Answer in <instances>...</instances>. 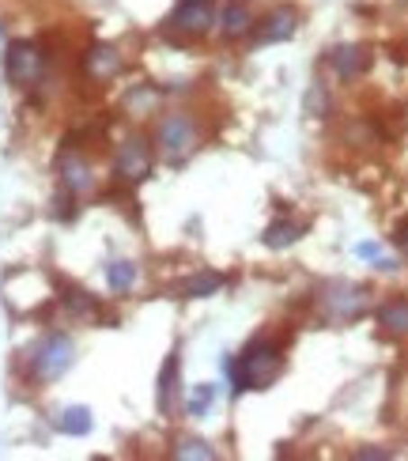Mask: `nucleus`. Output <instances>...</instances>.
Listing matches in <instances>:
<instances>
[{
	"label": "nucleus",
	"instance_id": "obj_21",
	"mask_svg": "<svg viewBox=\"0 0 408 461\" xmlns=\"http://www.w3.org/2000/svg\"><path fill=\"white\" fill-rule=\"evenodd\" d=\"M212 401H216V386H197V390H193V397H189V405H186V416H193V420L208 416Z\"/></svg>",
	"mask_w": 408,
	"mask_h": 461
},
{
	"label": "nucleus",
	"instance_id": "obj_5",
	"mask_svg": "<svg viewBox=\"0 0 408 461\" xmlns=\"http://www.w3.org/2000/svg\"><path fill=\"white\" fill-rule=\"evenodd\" d=\"M322 306L329 318L337 321H356L367 314V306H371V295H367V287L359 284H348V280H333L322 287Z\"/></svg>",
	"mask_w": 408,
	"mask_h": 461
},
{
	"label": "nucleus",
	"instance_id": "obj_22",
	"mask_svg": "<svg viewBox=\"0 0 408 461\" xmlns=\"http://www.w3.org/2000/svg\"><path fill=\"white\" fill-rule=\"evenodd\" d=\"M155 103H159V91H151V87H141V91H132L129 99H125V106H129V110H136V106H141V113H144V110H151Z\"/></svg>",
	"mask_w": 408,
	"mask_h": 461
},
{
	"label": "nucleus",
	"instance_id": "obj_2",
	"mask_svg": "<svg viewBox=\"0 0 408 461\" xmlns=\"http://www.w3.org/2000/svg\"><path fill=\"white\" fill-rule=\"evenodd\" d=\"M197 144H201V129L189 113H167L159 129H155V148H159L167 163H186L197 151Z\"/></svg>",
	"mask_w": 408,
	"mask_h": 461
},
{
	"label": "nucleus",
	"instance_id": "obj_23",
	"mask_svg": "<svg viewBox=\"0 0 408 461\" xmlns=\"http://www.w3.org/2000/svg\"><path fill=\"white\" fill-rule=\"evenodd\" d=\"M352 457H356V461H385V457H394V454L382 450V447H359Z\"/></svg>",
	"mask_w": 408,
	"mask_h": 461
},
{
	"label": "nucleus",
	"instance_id": "obj_14",
	"mask_svg": "<svg viewBox=\"0 0 408 461\" xmlns=\"http://www.w3.org/2000/svg\"><path fill=\"white\" fill-rule=\"evenodd\" d=\"M223 284L227 280L220 273H193L178 284V292H182V299H208V295H216Z\"/></svg>",
	"mask_w": 408,
	"mask_h": 461
},
{
	"label": "nucleus",
	"instance_id": "obj_15",
	"mask_svg": "<svg viewBox=\"0 0 408 461\" xmlns=\"http://www.w3.org/2000/svg\"><path fill=\"white\" fill-rule=\"evenodd\" d=\"M174 401H178V352H170V359L163 363V375H159V412L170 416Z\"/></svg>",
	"mask_w": 408,
	"mask_h": 461
},
{
	"label": "nucleus",
	"instance_id": "obj_8",
	"mask_svg": "<svg viewBox=\"0 0 408 461\" xmlns=\"http://www.w3.org/2000/svg\"><path fill=\"white\" fill-rule=\"evenodd\" d=\"M57 170H61V185H65V194L80 197V194H91V189H95L91 163H87L84 156H76V151H61V159H57Z\"/></svg>",
	"mask_w": 408,
	"mask_h": 461
},
{
	"label": "nucleus",
	"instance_id": "obj_4",
	"mask_svg": "<svg viewBox=\"0 0 408 461\" xmlns=\"http://www.w3.org/2000/svg\"><path fill=\"white\" fill-rule=\"evenodd\" d=\"M42 72H46V53L38 50L34 42H27V38L8 42V50H5V76H8V84L34 87L38 80H42Z\"/></svg>",
	"mask_w": 408,
	"mask_h": 461
},
{
	"label": "nucleus",
	"instance_id": "obj_10",
	"mask_svg": "<svg viewBox=\"0 0 408 461\" xmlns=\"http://www.w3.org/2000/svg\"><path fill=\"white\" fill-rule=\"evenodd\" d=\"M329 65H333V72L340 76V80H356V76H363L367 68H371V53H367L363 46H337L333 53H329Z\"/></svg>",
	"mask_w": 408,
	"mask_h": 461
},
{
	"label": "nucleus",
	"instance_id": "obj_12",
	"mask_svg": "<svg viewBox=\"0 0 408 461\" xmlns=\"http://www.w3.org/2000/svg\"><path fill=\"white\" fill-rule=\"evenodd\" d=\"M84 68H87V76L91 80H113V76L122 72V53L113 50V46H91L87 53H84Z\"/></svg>",
	"mask_w": 408,
	"mask_h": 461
},
{
	"label": "nucleus",
	"instance_id": "obj_9",
	"mask_svg": "<svg viewBox=\"0 0 408 461\" xmlns=\"http://www.w3.org/2000/svg\"><path fill=\"white\" fill-rule=\"evenodd\" d=\"M299 31V12L295 8H272L265 19H261V27H258V42L272 46V42H287L291 34Z\"/></svg>",
	"mask_w": 408,
	"mask_h": 461
},
{
	"label": "nucleus",
	"instance_id": "obj_16",
	"mask_svg": "<svg viewBox=\"0 0 408 461\" xmlns=\"http://www.w3.org/2000/svg\"><path fill=\"white\" fill-rule=\"evenodd\" d=\"M299 235H303V227H299V223H291V220H272V223L265 227L261 242H265L268 249H287V246H295V242H299Z\"/></svg>",
	"mask_w": 408,
	"mask_h": 461
},
{
	"label": "nucleus",
	"instance_id": "obj_7",
	"mask_svg": "<svg viewBox=\"0 0 408 461\" xmlns=\"http://www.w3.org/2000/svg\"><path fill=\"white\" fill-rule=\"evenodd\" d=\"M212 27H216L212 0H178L170 12V31H178L186 38H204Z\"/></svg>",
	"mask_w": 408,
	"mask_h": 461
},
{
	"label": "nucleus",
	"instance_id": "obj_13",
	"mask_svg": "<svg viewBox=\"0 0 408 461\" xmlns=\"http://www.w3.org/2000/svg\"><path fill=\"white\" fill-rule=\"evenodd\" d=\"M378 325L390 337H408V303L404 299H390L378 306Z\"/></svg>",
	"mask_w": 408,
	"mask_h": 461
},
{
	"label": "nucleus",
	"instance_id": "obj_18",
	"mask_svg": "<svg viewBox=\"0 0 408 461\" xmlns=\"http://www.w3.org/2000/svg\"><path fill=\"white\" fill-rule=\"evenodd\" d=\"M170 457H178V461H212L216 450H212L204 438H178L174 450H170Z\"/></svg>",
	"mask_w": 408,
	"mask_h": 461
},
{
	"label": "nucleus",
	"instance_id": "obj_6",
	"mask_svg": "<svg viewBox=\"0 0 408 461\" xmlns=\"http://www.w3.org/2000/svg\"><path fill=\"white\" fill-rule=\"evenodd\" d=\"M113 175L122 182H144L151 175V144L144 137H125L113 151Z\"/></svg>",
	"mask_w": 408,
	"mask_h": 461
},
{
	"label": "nucleus",
	"instance_id": "obj_3",
	"mask_svg": "<svg viewBox=\"0 0 408 461\" xmlns=\"http://www.w3.org/2000/svg\"><path fill=\"white\" fill-rule=\"evenodd\" d=\"M76 363V344L65 333H50L31 348V375L38 382H57Z\"/></svg>",
	"mask_w": 408,
	"mask_h": 461
},
{
	"label": "nucleus",
	"instance_id": "obj_1",
	"mask_svg": "<svg viewBox=\"0 0 408 461\" xmlns=\"http://www.w3.org/2000/svg\"><path fill=\"white\" fill-rule=\"evenodd\" d=\"M223 367H227L231 386H235L239 393L242 390H268L284 371V352L277 348V344H268V340H254L242 356L227 359Z\"/></svg>",
	"mask_w": 408,
	"mask_h": 461
},
{
	"label": "nucleus",
	"instance_id": "obj_11",
	"mask_svg": "<svg viewBox=\"0 0 408 461\" xmlns=\"http://www.w3.org/2000/svg\"><path fill=\"white\" fill-rule=\"evenodd\" d=\"M220 23V31L227 34V38H242V34H249L254 31V8H249V0H227L223 5V15L216 19Z\"/></svg>",
	"mask_w": 408,
	"mask_h": 461
},
{
	"label": "nucleus",
	"instance_id": "obj_26",
	"mask_svg": "<svg viewBox=\"0 0 408 461\" xmlns=\"http://www.w3.org/2000/svg\"><path fill=\"white\" fill-rule=\"evenodd\" d=\"M0 34H5V31H0Z\"/></svg>",
	"mask_w": 408,
	"mask_h": 461
},
{
	"label": "nucleus",
	"instance_id": "obj_24",
	"mask_svg": "<svg viewBox=\"0 0 408 461\" xmlns=\"http://www.w3.org/2000/svg\"><path fill=\"white\" fill-rule=\"evenodd\" d=\"M356 254L367 258V261H375V258H382V249H378L375 242H359V246H356Z\"/></svg>",
	"mask_w": 408,
	"mask_h": 461
},
{
	"label": "nucleus",
	"instance_id": "obj_17",
	"mask_svg": "<svg viewBox=\"0 0 408 461\" xmlns=\"http://www.w3.org/2000/svg\"><path fill=\"white\" fill-rule=\"evenodd\" d=\"M57 428H61L65 435H72V438L87 435V431H91V409H84V405H68V409L61 412V420H57Z\"/></svg>",
	"mask_w": 408,
	"mask_h": 461
},
{
	"label": "nucleus",
	"instance_id": "obj_20",
	"mask_svg": "<svg viewBox=\"0 0 408 461\" xmlns=\"http://www.w3.org/2000/svg\"><path fill=\"white\" fill-rule=\"evenodd\" d=\"M61 299H65V306H68L72 318H95V311H99V306H95V299H91L87 292H80V287H68Z\"/></svg>",
	"mask_w": 408,
	"mask_h": 461
},
{
	"label": "nucleus",
	"instance_id": "obj_19",
	"mask_svg": "<svg viewBox=\"0 0 408 461\" xmlns=\"http://www.w3.org/2000/svg\"><path fill=\"white\" fill-rule=\"evenodd\" d=\"M106 284L113 287V292H129V287L136 284V265L118 258V261H110L106 265Z\"/></svg>",
	"mask_w": 408,
	"mask_h": 461
},
{
	"label": "nucleus",
	"instance_id": "obj_25",
	"mask_svg": "<svg viewBox=\"0 0 408 461\" xmlns=\"http://www.w3.org/2000/svg\"><path fill=\"white\" fill-rule=\"evenodd\" d=\"M394 239H397V246H404L408 249V216L397 223V230H394Z\"/></svg>",
	"mask_w": 408,
	"mask_h": 461
}]
</instances>
